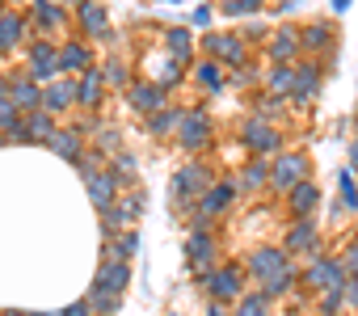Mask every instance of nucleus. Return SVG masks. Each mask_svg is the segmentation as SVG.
Instances as JSON below:
<instances>
[{"instance_id": "nucleus-13", "label": "nucleus", "mask_w": 358, "mask_h": 316, "mask_svg": "<svg viewBox=\"0 0 358 316\" xmlns=\"http://www.w3.org/2000/svg\"><path fill=\"white\" fill-rule=\"evenodd\" d=\"M131 106L143 110V114H160V110H164V93H160L156 85H139V89L131 93Z\"/></svg>"}, {"instance_id": "nucleus-40", "label": "nucleus", "mask_w": 358, "mask_h": 316, "mask_svg": "<svg viewBox=\"0 0 358 316\" xmlns=\"http://www.w3.org/2000/svg\"><path fill=\"white\" fill-rule=\"evenodd\" d=\"M169 47H173L177 55H186V47H190V38H186V30H169Z\"/></svg>"}, {"instance_id": "nucleus-48", "label": "nucleus", "mask_w": 358, "mask_h": 316, "mask_svg": "<svg viewBox=\"0 0 358 316\" xmlns=\"http://www.w3.org/2000/svg\"><path fill=\"white\" fill-rule=\"evenodd\" d=\"M211 316H224V312H220V308H211Z\"/></svg>"}, {"instance_id": "nucleus-14", "label": "nucleus", "mask_w": 358, "mask_h": 316, "mask_svg": "<svg viewBox=\"0 0 358 316\" xmlns=\"http://www.w3.org/2000/svg\"><path fill=\"white\" fill-rule=\"evenodd\" d=\"M207 143V118L203 114H186L182 118V148H203Z\"/></svg>"}, {"instance_id": "nucleus-21", "label": "nucleus", "mask_w": 358, "mask_h": 316, "mask_svg": "<svg viewBox=\"0 0 358 316\" xmlns=\"http://www.w3.org/2000/svg\"><path fill=\"white\" fill-rule=\"evenodd\" d=\"M26 135H30V139H47V143H51V135H55L51 110H34V114L26 118Z\"/></svg>"}, {"instance_id": "nucleus-7", "label": "nucleus", "mask_w": 358, "mask_h": 316, "mask_svg": "<svg viewBox=\"0 0 358 316\" xmlns=\"http://www.w3.org/2000/svg\"><path fill=\"white\" fill-rule=\"evenodd\" d=\"M143 211V199H131V203H114L110 211H101V232L114 236V232H131V220Z\"/></svg>"}, {"instance_id": "nucleus-26", "label": "nucleus", "mask_w": 358, "mask_h": 316, "mask_svg": "<svg viewBox=\"0 0 358 316\" xmlns=\"http://www.w3.org/2000/svg\"><path fill=\"white\" fill-rule=\"evenodd\" d=\"M135 249H139V236H135V232H118V240H114L106 253H110V257H118V261H131V257H135Z\"/></svg>"}, {"instance_id": "nucleus-47", "label": "nucleus", "mask_w": 358, "mask_h": 316, "mask_svg": "<svg viewBox=\"0 0 358 316\" xmlns=\"http://www.w3.org/2000/svg\"><path fill=\"white\" fill-rule=\"evenodd\" d=\"M333 5H337V9H345V5H350V0H333Z\"/></svg>"}, {"instance_id": "nucleus-3", "label": "nucleus", "mask_w": 358, "mask_h": 316, "mask_svg": "<svg viewBox=\"0 0 358 316\" xmlns=\"http://www.w3.org/2000/svg\"><path fill=\"white\" fill-rule=\"evenodd\" d=\"M287 266H291V261H287V253H282V249H257V253L249 257V274H253L262 287H266L270 278H278Z\"/></svg>"}, {"instance_id": "nucleus-1", "label": "nucleus", "mask_w": 358, "mask_h": 316, "mask_svg": "<svg viewBox=\"0 0 358 316\" xmlns=\"http://www.w3.org/2000/svg\"><path fill=\"white\" fill-rule=\"evenodd\" d=\"M80 173H85V186H89V194H93V207H97V211H110V207L118 203V178L101 173L97 165H80Z\"/></svg>"}, {"instance_id": "nucleus-41", "label": "nucleus", "mask_w": 358, "mask_h": 316, "mask_svg": "<svg viewBox=\"0 0 358 316\" xmlns=\"http://www.w3.org/2000/svg\"><path fill=\"white\" fill-rule=\"evenodd\" d=\"M257 5H262V0H228L224 9H228V13H253Z\"/></svg>"}, {"instance_id": "nucleus-49", "label": "nucleus", "mask_w": 358, "mask_h": 316, "mask_svg": "<svg viewBox=\"0 0 358 316\" xmlns=\"http://www.w3.org/2000/svg\"><path fill=\"white\" fill-rule=\"evenodd\" d=\"M68 5H76V0H68Z\"/></svg>"}, {"instance_id": "nucleus-19", "label": "nucleus", "mask_w": 358, "mask_h": 316, "mask_svg": "<svg viewBox=\"0 0 358 316\" xmlns=\"http://www.w3.org/2000/svg\"><path fill=\"white\" fill-rule=\"evenodd\" d=\"M101 85H106L101 72H85L80 85H76V101H80V106H97V101H101Z\"/></svg>"}, {"instance_id": "nucleus-15", "label": "nucleus", "mask_w": 358, "mask_h": 316, "mask_svg": "<svg viewBox=\"0 0 358 316\" xmlns=\"http://www.w3.org/2000/svg\"><path fill=\"white\" fill-rule=\"evenodd\" d=\"M55 59H59L55 47H47V43H34V47H30V68H34V76H51V72H55Z\"/></svg>"}, {"instance_id": "nucleus-39", "label": "nucleus", "mask_w": 358, "mask_h": 316, "mask_svg": "<svg viewBox=\"0 0 358 316\" xmlns=\"http://www.w3.org/2000/svg\"><path fill=\"white\" fill-rule=\"evenodd\" d=\"M341 203H345V207H358V190H354V178H350V173L341 178Z\"/></svg>"}, {"instance_id": "nucleus-42", "label": "nucleus", "mask_w": 358, "mask_h": 316, "mask_svg": "<svg viewBox=\"0 0 358 316\" xmlns=\"http://www.w3.org/2000/svg\"><path fill=\"white\" fill-rule=\"evenodd\" d=\"M324 38H329L324 26H312V30H308V43H312V47H324Z\"/></svg>"}, {"instance_id": "nucleus-9", "label": "nucleus", "mask_w": 358, "mask_h": 316, "mask_svg": "<svg viewBox=\"0 0 358 316\" xmlns=\"http://www.w3.org/2000/svg\"><path fill=\"white\" fill-rule=\"evenodd\" d=\"M232 199H236V186L232 182H215L207 194H203V203H199V211L211 220V215H224L228 207H232Z\"/></svg>"}, {"instance_id": "nucleus-6", "label": "nucleus", "mask_w": 358, "mask_h": 316, "mask_svg": "<svg viewBox=\"0 0 358 316\" xmlns=\"http://www.w3.org/2000/svg\"><path fill=\"white\" fill-rule=\"evenodd\" d=\"M127 282H131V261H118V257H106L101 270H97V278H93V287H101L110 295H122Z\"/></svg>"}, {"instance_id": "nucleus-27", "label": "nucleus", "mask_w": 358, "mask_h": 316, "mask_svg": "<svg viewBox=\"0 0 358 316\" xmlns=\"http://www.w3.org/2000/svg\"><path fill=\"white\" fill-rule=\"evenodd\" d=\"M85 303H89L97 316H114V312H118V295H110V291H101V287H93V295H89Z\"/></svg>"}, {"instance_id": "nucleus-5", "label": "nucleus", "mask_w": 358, "mask_h": 316, "mask_svg": "<svg viewBox=\"0 0 358 316\" xmlns=\"http://www.w3.org/2000/svg\"><path fill=\"white\" fill-rule=\"evenodd\" d=\"M245 270H236V266H224V270H211L207 274V291L215 295V299H241L245 291Z\"/></svg>"}, {"instance_id": "nucleus-44", "label": "nucleus", "mask_w": 358, "mask_h": 316, "mask_svg": "<svg viewBox=\"0 0 358 316\" xmlns=\"http://www.w3.org/2000/svg\"><path fill=\"white\" fill-rule=\"evenodd\" d=\"M64 316H97L89 303H72V308H64Z\"/></svg>"}, {"instance_id": "nucleus-11", "label": "nucleus", "mask_w": 358, "mask_h": 316, "mask_svg": "<svg viewBox=\"0 0 358 316\" xmlns=\"http://www.w3.org/2000/svg\"><path fill=\"white\" fill-rule=\"evenodd\" d=\"M5 93H9V101H13L17 110H30V114H34V110L43 106V93H38V85H34V80H26V76H17V80L5 89Z\"/></svg>"}, {"instance_id": "nucleus-17", "label": "nucleus", "mask_w": 358, "mask_h": 316, "mask_svg": "<svg viewBox=\"0 0 358 316\" xmlns=\"http://www.w3.org/2000/svg\"><path fill=\"white\" fill-rule=\"evenodd\" d=\"M245 143L257 148V152H274V148H278V135H274L266 122H249V127H245Z\"/></svg>"}, {"instance_id": "nucleus-23", "label": "nucleus", "mask_w": 358, "mask_h": 316, "mask_svg": "<svg viewBox=\"0 0 358 316\" xmlns=\"http://www.w3.org/2000/svg\"><path fill=\"white\" fill-rule=\"evenodd\" d=\"M59 68H68V72H85V68H89V51H85L80 43H68V47L59 51Z\"/></svg>"}, {"instance_id": "nucleus-36", "label": "nucleus", "mask_w": 358, "mask_h": 316, "mask_svg": "<svg viewBox=\"0 0 358 316\" xmlns=\"http://www.w3.org/2000/svg\"><path fill=\"white\" fill-rule=\"evenodd\" d=\"M0 127H9V131L22 127V122H17V106L9 101V93H0Z\"/></svg>"}, {"instance_id": "nucleus-35", "label": "nucleus", "mask_w": 358, "mask_h": 316, "mask_svg": "<svg viewBox=\"0 0 358 316\" xmlns=\"http://www.w3.org/2000/svg\"><path fill=\"white\" fill-rule=\"evenodd\" d=\"M236 316H266V295H241Z\"/></svg>"}, {"instance_id": "nucleus-31", "label": "nucleus", "mask_w": 358, "mask_h": 316, "mask_svg": "<svg viewBox=\"0 0 358 316\" xmlns=\"http://www.w3.org/2000/svg\"><path fill=\"white\" fill-rule=\"evenodd\" d=\"M291 282H295V270L287 266V270H282L278 278H270V282L262 287V295H266V299H278V295H287V287H291Z\"/></svg>"}, {"instance_id": "nucleus-37", "label": "nucleus", "mask_w": 358, "mask_h": 316, "mask_svg": "<svg viewBox=\"0 0 358 316\" xmlns=\"http://www.w3.org/2000/svg\"><path fill=\"white\" fill-rule=\"evenodd\" d=\"M337 261H341V270H345V278H358V240H354V245H350V249H345V253H341Z\"/></svg>"}, {"instance_id": "nucleus-45", "label": "nucleus", "mask_w": 358, "mask_h": 316, "mask_svg": "<svg viewBox=\"0 0 358 316\" xmlns=\"http://www.w3.org/2000/svg\"><path fill=\"white\" fill-rule=\"evenodd\" d=\"M350 169H354V173H358V143H354V148H350Z\"/></svg>"}, {"instance_id": "nucleus-8", "label": "nucleus", "mask_w": 358, "mask_h": 316, "mask_svg": "<svg viewBox=\"0 0 358 316\" xmlns=\"http://www.w3.org/2000/svg\"><path fill=\"white\" fill-rule=\"evenodd\" d=\"M303 169H308V161L303 156H278V165H274V186L278 190H295V186H303Z\"/></svg>"}, {"instance_id": "nucleus-29", "label": "nucleus", "mask_w": 358, "mask_h": 316, "mask_svg": "<svg viewBox=\"0 0 358 316\" xmlns=\"http://www.w3.org/2000/svg\"><path fill=\"white\" fill-rule=\"evenodd\" d=\"M182 118H186V114H177V110H160V114H152V135H169L173 127H182Z\"/></svg>"}, {"instance_id": "nucleus-22", "label": "nucleus", "mask_w": 358, "mask_h": 316, "mask_svg": "<svg viewBox=\"0 0 358 316\" xmlns=\"http://www.w3.org/2000/svg\"><path fill=\"white\" fill-rule=\"evenodd\" d=\"M51 148L64 156V161H80V135L76 131H55L51 135Z\"/></svg>"}, {"instance_id": "nucleus-33", "label": "nucleus", "mask_w": 358, "mask_h": 316, "mask_svg": "<svg viewBox=\"0 0 358 316\" xmlns=\"http://www.w3.org/2000/svg\"><path fill=\"white\" fill-rule=\"evenodd\" d=\"M291 51H295V30H282V34L274 38V47H270V55L287 68V55H291Z\"/></svg>"}, {"instance_id": "nucleus-20", "label": "nucleus", "mask_w": 358, "mask_h": 316, "mask_svg": "<svg viewBox=\"0 0 358 316\" xmlns=\"http://www.w3.org/2000/svg\"><path fill=\"white\" fill-rule=\"evenodd\" d=\"M80 30L93 34V38H101L106 34V9L101 5H80Z\"/></svg>"}, {"instance_id": "nucleus-34", "label": "nucleus", "mask_w": 358, "mask_h": 316, "mask_svg": "<svg viewBox=\"0 0 358 316\" xmlns=\"http://www.w3.org/2000/svg\"><path fill=\"white\" fill-rule=\"evenodd\" d=\"M38 22H43V30H55V26H64V9H59V5H47V0H38Z\"/></svg>"}, {"instance_id": "nucleus-10", "label": "nucleus", "mask_w": 358, "mask_h": 316, "mask_svg": "<svg viewBox=\"0 0 358 316\" xmlns=\"http://www.w3.org/2000/svg\"><path fill=\"white\" fill-rule=\"evenodd\" d=\"M186 253H190V266H194V270H211V266H215V240H211L203 228L186 240Z\"/></svg>"}, {"instance_id": "nucleus-18", "label": "nucleus", "mask_w": 358, "mask_h": 316, "mask_svg": "<svg viewBox=\"0 0 358 316\" xmlns=\"http://www.w3.org/2000/svg\"><path fill=\"white\" fill-rule=\"evenodd\" d=\"M207 51H211V55H224L228 64H241V59H245L241 43H236V38H228V34H211V38H207Z\"/></svg>"}, {"instance_id": "nucleus-38", "label": "nucleus", "mask_w": 358, "mask_h": 316, "mask_svg": "<svg viewBox=\"0 0 358 316\" xmlns=\"http://www.w3.org/2000/svg\"><path fill=\"white\" fill-rule=\"evenodd\" d=\"M114 173H118V178H122V173H127V178L135 173V156H131V152H118V156H114Z\"/></svg>"}, {"instance_id": "nucleus-16", "label": "nucleus", "mask_w": 358, "mask_h": 316, "mask_svg": "<svg viewBox=\"0 0 358 316\" xmlns=\"http://www.w3.org/2000/svg\"><path fill=\"white\" fill-rule=\"evenodd\" d=\"M72 101H76V89H72L68 80H55V85L43 89V106H47V110H64V106H72Z\"/></svg>"}, {"instance_id": "nucleus-46", "label": "nucleus", "mask_w": 358, "mask_h": 316, "mask_svg": "<svg viewBox=\"0 0 358 316\" xmlns=\"http://www.w3.org/2000/svg\"><path fill=\"white\" fill-rule=\"evenodd\" d=\"M26 316H55V312H26Z\"/></svg>"}, {"instance_id": "nucleus-12", "label": "nucleus", "mask_w": 358, "mask_h": 316, "mask_svg": "<svg viewBox=\"0 0 358 316\" xmlns=\"http://www.w3.org/2000/svg\"><path fill=\"white\" fill-rule=\"evenodd\" d=\"M316 249V228L308 224V220H299L291 232H287V245H282V253H312Z\"/></svg>"}, {"instance_id": "nucleus-28", "label": "nucleus", "mask_w": 358, "mask_h": 316, "mask_svg": "<svg viewBox=\"0 0 358 316\" xmlns=\"http://www.w3.org/2000/svg\"><path fill=\"white\" fill-rule=\"evenodd\" d=\"M295 97L299 101L316 97V68H295Z\"/></svg>"}, {"instance_id": "nucleus-2", "label": "nucleus", "mask_w": 358, "mask_h": 316, "mask_svg": "<svg viewBox=\"0 0 358 316\" xmlns=\"http://www.w3.org/2000/svg\"><path fill=\"white\" fill-rule=\"evenodd\" d=\"M211 186H215V182H211L203 169H194V165H190V169H182V173L173 178V194H177V203H190V199H199V203H203V194H207Z\"/></svg>"}, {"instance_id": "nucleus-25", "label": "nucleus", "mask_w": 358, "mask_h": 316, "mask_svg": "<svg viewBox=\"0 0 358 316\" xmlns=\"http://www.w3.org/2000/svg\"><path fill=\"white\" fill-rule=\"evenodd\" d=\"M266 85H270V93H274V97H282V93H295V68H274Z\"/></svg>"}, {"instance_id": "nucleus-30", "label": "nucleus", "mask_w": 358, "mask_h": 316, "mask_svg": "<svg viewBox=\"0 0 358 316\" xmlns=\"http://www.w3.org/2000/svg\"><path fill=\"white\" fill-rule=\"evenodd\" d=\"M266 178H270V165H266V161H253V165L245 169V178H241V190H257Z\"/></svg>"}, {"instance_id": "nucleus-4", "label": "nucleus", "mask_w": 358, "mask_h": 316, "mask_svg": "<svg viewBox=\"0 0 358 316\" xmlns=\"http://www.w3.org/2000/svg\"><path fill=\"white\" fill-rule=\"evenodd\" d=\"M308 282H312L320 295H329V291H341V287H345V270H341V261L316 257V261L308 266Z\"/></svg>"}, {"instance_id": "nucleus-43", "label": "nucleus", "mask_w": 358, "mask_h": 316, "mask_svg": "<svg viewBox=\"0 0 358 316\" xmlns=\"http://www.w3.org/2000/svg\"><path fill=\"white\" fill-rule=\"evenodd\" d=\"M341 295H345V299H350V303L358 308V278H345V287H341Z\"/></svg>"}, {"instance_id": "nucleus-24", "label": "nucleus", "mask_w": 358, "mask_h": 316, "mask_svg": "<svg viewBox=\"0 0 358 316\" xmlns=\"http://www.w3.org/2000/svg\"><path fill=\"white\" fill-rule=\"evenodd\" d=\"M316 203H320L316 186H308V182H303V186H295V190H291V207H295V215H308Z\"/></svg>"}, {"instance_id": "nucleus-32", "label": "nucleus", "mask_w": 358, "mask_h": 316, "mask_svg": "<svg viewBox=\"0 0 358 316\" xmlns=\"http://www.w3.org/2000/svg\"><path fill=\"white\" fill-rule=\"evenodd\" d=\"M22 38V17H0V51Z\"/></svg>"}]
</instances>
